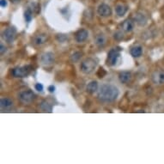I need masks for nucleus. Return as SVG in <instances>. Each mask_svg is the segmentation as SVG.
Returning a JSON list of instances; mask_svg holds the SVG:
<instances>
[{
	"label": "nucleus",
	"instance_id": "1",
	"mask_svg": "<svg viewBox=\"0 0 164 164\" xmlns=\"http://www.w3.org/2000/svg\"><path fill=\"white\" fill-rule=\"evenodd\" d=\"M119 95V89L112 84H103L98 90V97L100 100L106 102H113Z\"/></svg>",
	"mask_w": 164,
	"mask_h": 164
},
{
	"label": "nucleus",
	"instance_id": "2",
	"mask_svg": "<svg viewBox=\"0 0 164 164\" xmlns=\"http://www.w3.org/2000/svg\"><path fill=\"white\" fill-rule=\"evenodd\" d=\"M96 66H97L96 61L94 60V59L89 58V59H84L81 63L80 69L85 74H90V73H92L95 70Z\"/></svg>",
	"mask_w": 164,
	"mask_h": 164
},
{
	"label": "nucleus",
	"instance_id": "3",
	"mask_svg": "<svg viewBox=\"0 0 164 164\" xmlns=\"http://www.w3.org/2000/svg\"><path fill=\"white\" fill-rule=\"evenodd\" d=\"M120 49H112L110 52H108V65L110 66H118L120 61H121V56H120V53H119Z\"/></svg>",
	"mask_w": 164,
	"mask_h": 164
},
{
	"label": "nucleus",
	"instance_id": "4",
	"mask_svg": "<svg viewBox=\"0 0 164 164\" xmlns=\"http://www.w3.org/2000/svg\"><path fill=\"white\" fill-rule=\"evenodd\" d=\"M32 71V66H24L20 67H16L12 70V75L15 77H28Z\"/></svg>",
	"mask_w": 164,
	"mask_h": 164
},
{
	"label": "nucleus",
	"instance_id": "5",
	"mask_svg": "<svg viewBox=\"0 0 164 164\" xmlns=\"http://www.w3.org/2000/svg\"><path fill=\"white\" fill-rule=\"evenodd\" d=\"M18 98L21 102L23 104L31 103L35 99V94L34 93L32 90L28 89V90H24L19 93Z\"/></svg>",
	"mask_w": 164,
	"mask_h": 164
},
{
	"label": "nucleus",
	"instance_id": "6",
	"mask_svg": "<svg viewBox=\"0 0 164 164\" xmlns=\"http://www.w3.org/2000/svg\"><path fill=\"white\" fill-rule=\"evenodd\" d=\"M16 33H17V31L15 27H9L5 29L4 32L2 33V38L6 42L11 43L16 39Z\"/></svg>",
	"mask_w": 164,
	"mask_h": 164
},
{
	"label": "nucleus",
	"instance_id": "7",
	"mask_svg": "<svg viewBox=\"0 0 164 164\" xmlns=\"http://www.w3.org/2000/svg\"><path fill=\"white\" fill-rule=\"evenodd\" d=\"M97 13L102 17H108L112 15V9L107 4H102L97 8Z\"/></svg>",
	"mask_w": 164,
	"mask_h": 164
},
{
	"label": "nucleus",
	"instance_id": "8",
	"mask_svg": "<svg viewBox=\"0 0 164 164\" xmlns=\"http://www.w3.org/2000/svg\"><path fill=\"white\" fill-rule=\"evenodd\" d=\"M152 81L155 84L162 85L164 84V70H158L154 71L152 74Z\"/></svg>",
	"mask_w": 164,
	"mask_h": 164
},
{
	"label": "nucleus",
	"instance_id": "9",
	"mask_svg": "<svg viewBox=\"0 0 164 164\" xmlns=\"http://www.w3.org/2000/svg\"><path fill=\"white\" fill-rule=\"evenodd\" d=\"M41 62L43 66H51L54 62V54L50 52L43 53L41 57Z\"/></svg>",
	"mask_w": 164,
	"mask_h": 164
},
{
	"label": "nucleus",
	"instance_id": "10",
	"mask_svg": "<svg viewBox=\"0 0 164 164\" xmlns=\"http://www.w3.org/2000/svg\"><path fill=\"white\" fill-rule=\"evenodd\" d=\"M89 36V32L86 29H80L75 34V40L77 42L81 43L85 41Z\"/></svg>",
	"mask_w": 164,
	"mask_h": 164
},
{
	"label": "nucleus",
	"instance_id": "11",
	"mask_svg": "<svg viewBox=\"0 0 164 164\" xmlns=\"http://www.w3.org/2000/svg\"><path fill=\"white\" fill-rule=\"evenodd\" d=\"M119 79L122 84H128L132 79V74L130 71H122L119 75Z\"/></svg>",
	"mask_w": 164,
	"mask_h": 164
},
{
	"label": "nucleus",
	"instance_id": "12",
	"mask_svg": "<svg viewBox=\"0 0 164 164\" xmlns=\"http://www.w3.org/2000/svg\"><path fill=\"white\" fill-rule=\"evenodd\" d=\"M134 28V21L131 18L125 20L122 23V29L125 32H131Z\"/></svg>",
	"mask_w": 164,
	"mask_h": 164
},
{
	"label": "nucleus",
	"instance_id": "13",
	"mask_svg": "<svg viewBox=\"0 0 164 164\" xmlns=\"http://www.w3.org/2000/svg\"><path fill=\"white\" fill-rule=\"evenodd\" d=\"M48 40V35L47 34H38L36 37L34 38V42L36 46H41L43 44L47 42V41Z\"/></svg>",
	"mask_w": 164,
	"mask_h": 164
},
{
	"label": "nucleus",
	"instance_id": "14",
	"mask_svg": "<svg viewBox=\"0 0 164 164\" xmlns=\"http://www.w3.org/2000/svg\"><path fill=\"white\" fill-rule=\"evenodd\" d=\"M134 22H136L140 26H144L147 23V18L145 16L140 13H136L134 15Z\"/></svg>",
	"mask_w": 164,
	"mask_h": 164
},
{
	"label": "nucleus",
	"instance_id": "15",
	"mask_svg": "<svg viewBox=\"0 0 164 164\" xmlns=\"http://www.w3.org/2000/svg\"><path fill=\"white\" fill-rule=\"evenodd\" d=\"M86 90L89 94H94L98 90V83L96 81H91L88 84L86 87Z\"/></svg>",
	"mask_w": 164,
	"mask_h": 164
},
{
	"label": "nucleus",
	"instance_id": "16",
	"mask_svg": "<svg viewBox=\"0 0 164 164\" xmlns=\"http://www.w3.org/2000/svg\"><path fill=\"white\" fill-rule=\"evenodd\" d=\"M115 12L119 16H123L127 12V6L125 4H118L115 6Z\"/></svg>",
	"mask_w": 164,
	"mask_h": 164
},
{
	"label": "nucleus",
	"instance_id": "17",
	"mask_svg": "<svg viewBox=\"0 0 164 164\" xmlns=\"http://www.w3.org/2000/svg\"><path fill=\"white\" fill-rule=\"evenodd\" d=\"M130 53L131 56L134 58H139L143 53V48L140 46H135V47H131Z\"/></svg>",
	"mask_w": 164,
	"mask_h": 164
},
{
	"label": "nucleus",
	"instance_id": "18",
	"mask_svg": "<svg viewBox=\"0 0 164 164\" xmlns=\"http://www.w3.org/2000/svg\"><path fill=\"white\" fill-rule=\"evenodd\" d=\"M13 102L9 98H2L0 101V106L2 109H9L12 107Z\"/></svg>",
	"mask_w": 164,
	"mask_h": 164
},
{
	"label": "nucleus",
	"instance_id": "19",
	"mask_svg": "<svg viewBox=\"0 0 164 164\" xmlns=\"http://www.w3.org/2000/svg\"><path fill=\"white\" fill-rule=\"evenodd\" d=\"M106 41H107V39L103 34H99L95 37V45L98 47H103L106 44Z\"/></svg>",
	"mask_w": 164,
	"mask_h": 164
},
{
	"label": "nucleus",
	"instance_id": "20",
	"mask_svg": "<svg viewBox=\"0 0 164 164\" xmlns=\"http://www.w3.org/2000/svg\"><path fill=\"white\" fill-rule=\"evenodd\" d=\"M41 109L42 111H44V112H52V106L48 103L47 101H43L41 103Z\"/></svg>",
	"mask_w": 164,
	"mask_h": 164
},
{
	"label": "nucleus",
	"instance_id": "21",
	"mask_svg": "<svg viewBox=\"0 0 164 164\" xmlns=\"http://www.w3.org/2000/svg\"><path fill=\"white\" fill-rule=\"evenodd\" d=\"M82 56H83V52H76L70 56V60H71V62H73V63H76V62H77V61L79 60Z\"/></svg>",
	"mask_w": 164,
	"mask_h": 164
},
{
	"label": "nucleus",
	"instance_id": "22",
	"mask_svg": "<svg viewBox=\"0 0 164 164\" xmlns=\"http://www.w3.org/2000/svg\"><path fill=\"white\" fill-rule=\"evenodd\" d=\"M24 17L27 23H30L32 17H33V13H32V10L30 9H28L25 12H24Z\"/></svg>",
	"mask_w": 164,
	"mask_h": 164
},
{
	"label": "nucleus",
	"instance_id": "23",
	"mask_svg": "<svg viewBox=\"0 0 164 164\" xmlns=\"http://www.w3.org/2000/svg\"><path fill=\"white\" fill-rule=\"evenodd\" d=\"M56 38H57V40H58V41H59V42H65L66 40L68 39L66 34H57Z\"/></svg>",
	"mask_w": 164,
	"mask_h": 164
},
{
	"label": "nucleus",
	"instance_id": "24",
	"mask_svg": "<svg viewBox=\"0 0 164 164\" xmlns=\"http://www.w3.org/2000/svg\"><path fill=\"white\" fill-rule=\"evenodd\" d=\"M106 75H107L106 70H104L103 68H100V70L97 71V76H98V77H100V78H102V77H104Z\"/></svg>",
	"mask_w": 164,
	"mask_h": 164
},
{
	"label": "nucleus",
	"instance_id": "25",
	"mask_svg": "<svg viewBox=\"0 0 164 164\" xmlns=\"http://www.w3.org/2000/svg\"><path fill=\"white\" fill-rule=\"evenodd\" d=\"M34 88H35V89H36L37 91H39V92H42L43 89H44L43 85L41 84H40V83L36 84H35V86H34Z\"/></svg>",
	"mask_w": 164,
	"mask_h": 164
},
{
	"label": "nucleus",
	"instance_id": "26",
	"mask_svg": "<svg viewBox=\"0 0 164 164\" xmlns=\"http://www.w3.org/2000/svg\"><path fill=\"white\" fill-rule=\"evenodd\" d=\"M114 38H115L116 40H118V41H119V40H121L122 38H123V34L119 31L117 33L114 34Z\"/></svg>",
	"mask_w": 164,
	"mask_h": 164
},
{
	"label": "nucleus",
	"instance_id": "27",
	"mask_svg": "<svg viewBox=\"0 0 164 164\" xmlns=\"http://www.w3.org/2000/svg\"><path fill=\"white\" fill-rule=\"evenodd\" d=\"M0 52H1V54H4L5 52H6V47L3 45V44H1V46H0Z\"/></svg>",
	"mask_w": 164,
	"mask_h": 164
},
{
	"label": "nucleus",
	"instance_id": "28",
	"mask_svg": "<svg viewBox=\"0 0 164 164\" xmlns=\"http://www.w3.org/2000/svg\"><path fill=\"white\" fill-rule=\"evenodd\" d=\"M48 91H49L50 93H53V92L55 91V87H54L53 85H50V86L48 87Z\"/></svg>",
	"mask_w": 164,
	"mask_h": 164
},
{
	"label": "nucleus",
	"instance_id": "29",
	"mask_svg": "<svg viewBox=\"0 0 164 164\" xmlns=\"http://www.w3.org/2000/svg\"><path fill=\"white\" fill-rule=\"evenodd\" d=\"M0 5H1V7H6L7 6V0H1Z\"/></svg>",
	"mask_w": 164,
	"mask_h": 164
},
{
	"label": "nucleus",
	"instance_id": "30",
	"mask_svg": "<svg viewBox=\"0 0 164 164\" xmlns=\"http://www.w3.org/2000/svg\"><path fill=\"white\" fill-rule=\"evenodd\" d=\"M10 2L16 4V3H19V2H21V0H10Z\"/></svg>",
	"mask_w": 164,
	"mask_h": 164
}]
</instances>
